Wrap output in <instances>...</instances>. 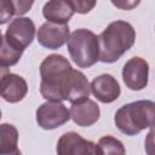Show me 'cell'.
<instances>
[{"label":"cell","mask_w":155,"mask_h":155,"mask_svg":"<svg viewBox=\"0 0 155 155\" xmlns=\"http://www.w3.org/2000/svg\"><path fill=\"white\" fill-rule=\"evenodd\" d=\"M13 7H15V11H16V15L17 16H22L24 13H27L33 4H34V0H11Z\"/></svg>","instance_id":"cell-20"},{"label":"cell","mask_w":155,"mask_h":155,"mask_svg":"<svg viewBox=\"0 0 155 155\" xmlns=\"http://www.w3.org/2000/svg\"><path fill=\"white\" fill-rule=\"evenodd\" d=\"M35 31V24L30 18L18 16L17 18L12 19L4 35L11 44L25 50L33 42Z\"/></svg>","instance_id":"cell-8"},{"label":"cell","mask_w":155,"mask_h":155,"mask_svg":"<svg viewBox=\"0 0 155 155\" xmlns=\"http://www.w3.org/2000/svg\"><path fill=\"white\" fill-rule=\"evenodd\" d=\"M69 27L68 24L63 23H54V22H45L38 30L36 38L38 42L46 48L57 50L61 48L69 39Z\"/></svg>","instance_id":"cell-9"},{"label":"cell","mask_w":155,"mask_h":155,"mask_svg":"<svg viewBox=\"0 0 155 155\" xmlns=\"http://www.w3.org/2000/svg\"><path fill=\"white\" fill-rule=\"evenodd\" d=\"M144 149L148 155H155V126L150 127L144 142Z\"/></svg>","instance_id":"cell-21"},{"label":"cell","mask_w":155,"mask_h":155,"mask_svg":"<svg viewBox=\"0 0 155 155\" xmlns=\"http://www.w3.org/2000/svg\"><path fill=\"white\" fill-rule=\"evenodd\" d=\"M57 153L59 155H101L98 145L82 138L76 132H67L57 142Z\"/></svg>","instance_id":"cell-6"},{"label":"cell","mask_w":155,"mask_h":155,"mask_svg":"<svg viewBox=\"0 0 155 155\" xmlns=\"http://www.w3.org/2000/svg\"><path fill=\"white\" fill-rule=\"evenodd\" d=\"M149 78V64L140 57H132L122 68V80L132 91H140L147 87Z\"/></svg>","instance_id":"cell-7"},{"label":"cell","mask_w":155,"mask_h":155,"mask_svg":"<svg viewBox=\"0 0 155 155\" xmlns=\"http://www.w3.org/2000/svg\"><path fill=\"white\" fill-rule=\"evenodd\" d=\"M71 119L70 110L62 103L47 101L36 109V122L44 130H54Z\"/></svg>","instance_id":"cell-5"},{"label":"cell","mask_w":155,"mask_h":155,"mask_svg":"<svg viewBox=\"0 0 155 155\" xmlns=\"http://www.w3.org/2000/svg\"><path fill=\"white\" fill-rule=\"evenodd\" d=\"M116 127L126 136H134L155 126V102L142 99L122 105L115 113Z\"/></svg>","instance_id":"cell-2"},{"label":"cell","mask_w":155,"mask_h":155,"mask_svg":"<svg viewBox=\"0 0 155 155\" xmlns=\"http://www.w3.org/2000/svg\"><path fill=\"white\" fill-rule=\"evenodd\" d=\"M16 15L15 7L11 0H1V12H0V24H5L8 22L12 16Z\"/></svg>","instance_id":"cell-19"},{"label":"cell","mask_w":155,"mask_h":155,"mask_svg":"<svg viewBox=\"0 0 155 155\" xmlns=\"http://www.w3.org/2000/svg\"><path fill=\"white\" fill-rule=\"evenodd\" d=\"M2 75H1V97L4 101L8 103H17L21 102L27 92H28V85L27 81L13 73L7 71V68H1Z\"/></svg>","instance_id":"cell-11"},{"label":"cell","mask_w":155,"mask_h":155,"mask_svg":"<svg viewBox=\"0 0 155 155\" xmlns=\"http://www.w3.org/2000/svg\"><path fill=\"white\" fill-rule=\"evenodd\" d=\"M62 92L64 101L74 103L88 98L91 92V85L82 71L71 69V71L64 80Z\"/></svg>","instance_id":"cell-10"},{"label":"cell","mask_w":155,"mask_h":155,"mask_svg":"<svg viewBox=\"0 0 155 155\" xmlns=\"http://www.w3.org/2000/svg\"><path fill=\"white\" fill-rule=\"evenodd\" d=\"M71 69L69 61L62 54H50L41 62L40 93L46 101H64L62 88Z\"/></svg>","instance_id":"cell-3"},{"label":"cell","mask_w":155,"mask_h":155,"mask_svg":"<svg viewBox=\"0 0 155 155\" xmlns=\"http://www.w3.org/2000/svg\"><path fill=\"white\" fill-rule=\"evenodd\" d=\"M91 92L99 102L111 103L120 97L121 88L113 75L102 74L91 82Z\"/></svg>","instance_id":"cell-13"},{"label":"cell","mask_w":155,"mask_h":155,"mask_svg":"<svg viewBox=\"0 0 155 155\" xmlns=\"http://www.w3.org/2000/svg\"><path fill=\"white\" fill-rule=\"evenodd\" d=\"M99 61L114 63L127 52L136 41V30L125 21L111 22L99 35Z\"/></svg>","instance_id":"cell-1"},{"label":"cell","mask_w":155,"mask_h":155,"mask_svg":"<svg viewBox=\"0 0 155 155\" xmlns=\"http://www.w3.org/2000/svg\"><path fill=\"white\" fill-rule=\"evenodd\" d=\"M74 12L69 0H48L42 8V15L47 21L63 24L70 21Z\"/></svg>","instance_id":"cell-14"},{"label":"cell","mask_w":155,"mask_h":155,"mask_svg":"<svg viewBox=\"0 0 155 155\" xmlns=\"http://www.w3.org/2000/svg\"><path fill=\"white\" fill-rule=\"evenodd\" d=\"M110 1L115 7L125 11L136 8L140 2V0H110Z\"/></svg>","instance_id":"cell-22"},{"label":"cell","mask_w":155,"mask_h":155,"mask_svg":"<svg viewBox=\"0 0 155 155\" xmlns=\"http://www.w3.org/2000/svg\"><path fill=\"white\" fill-rule=\"evenodd\" d=\"M98 149H99V154L104 155V154H116V155H124L126 153L124 144L111 137V136H104L98 140Z\"/></svg>","instance_id":"cell-17"},{"label":"cell","mask_w":155,"mask_h":155,"mask_svg":"<svg viewBox=\"0 0 155 155\" xmlns=\"http://www.w3.org/2000/svg\"><path fill=\"white\" fill-rule=\"evenodd\" d=\"M71 6L74 7V11L78 13H88L94 6L97 0H69Z\"/></svg>","instance_id":"cell-18"},{"label":"cell","mask_w":155,"mask_h":155,"mask_svg":"<svg viewBox=\"0 0 155 155\" xmlns=\"http://www.w3.org/2000/svg\"><path fill=\"white\" fill-rule=\"evenodd\" d=\"M70 58L79 68H90L99 61L98 36L87 29L74 30L67 41Z\"/></svg>","instance_id":"cell-4"},{"label":"cell","mask_w":155,"mask_h":155,"mask_svg":"<svg viewBox=\"0 0 155 155\" xmlns=\"http://www.w3.org/2000/svg\"><path fill=\"white\" fill-rule=\"evenodd\" d=\"M0 154L19 155L18 149V131L11 124L0 125Z\"/></svg>","instance_id":"cell-15"},{"label":"cell","mask_w":155,"mask_h":155,"mask_svg":"<svg viewBox=\"0 0 155 155\" xmlns=\"http://www.w3.org/2000/svg\"><path fill=\"white\" fill-rule=\"evenodd\" d=\"M70 116L71 120L81 127H88L96 124L101 116V110L98 104L90 99L85 98L79 102L71 103L70 107Z\"/></svg>","instance_id":"cell-12"},{"label":"cell","mask_w":155,"mask_h":155,"mask_svg":"<svg viewBox=\"0 0 155 155\" xmlns=\"http://www.w3.org/2000/svg\"><path fill=\"white\" fill-rule=\"evenodd\" d=\"M23 51L24 50L15 46L13 44H11L5 38V35H2L1 48H0V65H1V68H7V67L17 64V62L22 57Z\"/></svg>","instance_id":"cell-16"}]
</instances>
